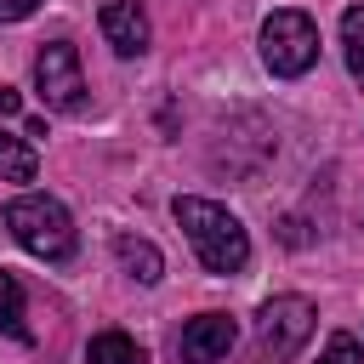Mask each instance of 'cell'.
Segmentation results:
<instances>
[{"instance_id": "obj_1", "label": "cell", "mask_w": 364, "mask_h": 364, "mask_svg": "<svg viewBox=\"0 0 364 364\" xmlns=\"http://www.w3.org/2000/svg\"><path fill=\"white\" fill-rule=\"evenodd\" d=\"M171 216H176V228L188 233V245H193V256H199V267L205 273H239L245 262H250V233L239 228V216L228 210V205H210V199H193V193H182L176 205H171Z\"/></svg>"}, {"instance_id": "obj_2", "label": "cell", "mask_w": 364, "mask_h": 364, "mask_svg": "<svg viewBox=\"0 0 364 364\" xmlns=\"http://www.w3.org/2000/svg\"><path fill=\"white\" fill-rule=\"evenodd\" d=\"M6 228H11V239H17L28 256H40V262H68V256H74V216H68L51 193H17V199L6 205Z\"/></svg>"}, {"instance_id": "obj_3", "label": "cell", "mask_w": 364, "mask_h": 364, "mask_svg": "<svg viewBox=\"0 0 364 364\" xmlns=\"http://www.w3.org/2000/svg\"><path fill=\"white\" fill-rule=\"evenodd\" d=\"M262 63L279 74V80H301L313 63H318V23L296 6H279L267 23H262Z\"/></svg>"}, {"instance_id": "obj_4", "label": "cell", "mask_w": 364, "mask_h": 364, "mask_svg": "<svg viewBox=\"0 0 364 364\" xmlns=\"http://www.w3.org/2000/svg\"><path fill=\"white\" fill-rule=\"evenodd\" d=\"M313 318L318 313H313L307 296H273V301H262V313H256V358L262 364H290L307 347Z\"/></svg>"}, {"instance_id": "obj_5", "label": "cell", "mask_w": 364, "mask_h": 364, "mask_svg": "<svg viewBox=\"0 0 364 364\" xmlns=\"http://www.w3.org/2000/svg\"><path fill=\"white\" fill-rule=\"evenodd\" d=\"M34 85H40L46 108H57V114H80V108H85V74H80V51H74L68 40L40 46V57H34Z\"/></svg>"}, {"instance_id": "obj_6", "label": "cell", "mask_w": 364, "mask_h": 364, "mask_svg": "<svg viewBox=\"0 0 364 364\" xmlns=\"http://www.w3.org/2000/svg\"><path fill=\"white\" fill-rule=\"evenodd\" d=\"M233 336H239V324H233L228 313H199V318L182 324V336H176V358H182V364H216V358H228Z\"/></svg>"}, {"instance_id": "obj_7", "label": "cell", "mask_w": 364, "mask_h": 364, "mask_svg": "<svg viewBox=\"0 0 364 364\" xmlns=\"http://www.w3.org/2000/svg\"><path fill=\"white\" fill-rule=\"evenodd\" d=\"M97 23H102V40L119 57H142L148 51V11L136 0H102L97 6Z\"/></svg>"}, {"instance_id": "obj_8", "label": "cell", "mask_w": 364, "mask_h": 364, "mask_svg": "<svg viewBox=\"0 0 364 364\" xmlns=\"http://www.w3.org/2000/svg\"><path fill=\"white\" fill-rule=\"evenodd\" d=\"M114 256H119V267H125L136 284H159V279H165L159 245H148V239H136V233H119V239H114Z\"/></svg>"}, {"instance_id": "obj_9", "label": "cell", "mask_w": 364, "mask_h": 364, "mask_svg": "<svg viewBox=\"0 0 364 364\" xmlns=\"http://www.w3.org/2000/svg\"><path fill=\"white\" fill-rule=\"evenodd\" d=\"M0 330H6L11 341H34L28 307H23V284H17V273H6V267H0Z\"/></svg>"}, {"instance_id": "obj_10", "label": "cell", "mask_w": 364, "mask_h": 364, "mask_svg": "<svg viewBox=\"0 0 364 364\" xmlns=\"http://www.w3.org/2000/svg\"><path fill=\"white\" fill-rule=\"evenodd\" d=\"M85 358H91V364H142V347H136V336H125V330H102V336H91Z\"/></svg>"}, {"instance_id": "obj_11", "label": "cell", "mask_w": 364, "mask_h": 364, "mask_svg": "<svg viewBox=\"0 0 364 364\" xmlns=\"http://www.w3.org/2000/svg\"><path fill=\"white\" fill-rule=\"evenodd\" d=\"M34 171H40V159H34V148H28L23 136H11V131H0V176H6V182H34Z\"/></svg>"}, {"instance_id": "obj_12", "label": "cell", "mask_w": 364, "mask_h": 364, "mask_svg": "<svg viewBox=\"0 0 364 364\" xmlns=\"http://www.w3.org/2000/svg\"><path fill=\"white\" fill-rule=\"evenodd\" d=\"M341 51H347V74L364 85V6L341 11Z\"/></svg>"}, {"instance_id": "obj_13", "label": "cell", "mask_w": 364, "mask_h": 364, "mask_svg": "<svg viewBox=\"0 0 364 364\" xmlns=\"http://www.w3.org/2000/svg\"><path fill=\"white\" fill-rule=\"evenodd\" d=\"M318 364H364V347H358V336H330L324 341V353H318Z\"/></svg>"}, {"instance_id": "obj_14", "label": "cell", "mask_w": 364, "mask_h": 364, "mask_svg": "<svg viewBox=\"0 0 364 364\" xmlns=\"http://www.w3.org/2000/svg\"><path fill=\"white\" fill-rule=\"evenodd\" d=\"M34 6L40 0H0V23H23V17H34Z\"/></svg>"}, {"instance_id": "obj_15", "label": "cell", "mask_w": 364, "mask_h": 364, "mask_svg": "<svg viewBox=\"0 0 364 364\" xmlns=\"http://www.w3.org/2000/svg\"><path fill=\"white\" fill-rule=\"evenodd\" d=\"M11 114H23V97L11 85H0V119H11Z\"/></svg>"}]
</instances>
